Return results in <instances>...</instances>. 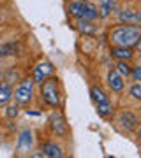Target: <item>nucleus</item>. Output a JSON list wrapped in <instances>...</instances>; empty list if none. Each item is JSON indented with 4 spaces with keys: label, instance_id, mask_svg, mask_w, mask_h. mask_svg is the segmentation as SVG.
<instances>
[{
    "label": "nucleus",
    "instance_id": "7",
    "mask_svg": "<svg viewBox=\"0 0 141 158\" xmlns=\"http://www.w3.org/2000/svg\"><path fill=\"white\" fill-rule=\"evenodd\" d=\"M115 19L117 23H132V25H139L141 27V6H127L118 7V11L115 12Z\"/></svg>",
    "mask_w": 141,
    "mask_h": 158
},
{
    "label": "nucleus",
    "instance_id": "2",
    "mask_svg": "<svg viewBox=\"0 0 141 158\" xmlns=\"http://www.w3.org/2000/svg\"><path fill=\"white\" fill-rule=\"evenodd\" d=\"M39 98L46 107L62 109L64 107V90L62 83L55 74L39 85Z\"/></svg>",
    "mask_w": 141,
    "mask_h": 158
},
{
    "label": "nucleus",
    "instance_id": "33",
    "mask_svg": "<svg viewBox=\"0 0 141 158\" xmlns=\"http://www.w3.org/2000/svg\"><path fill=\"white\" fill-rule=\"evenodd\" d=\"M78 2H88V0H78Z\"/></svg>",
    "mask_w": 141,
    "mask_h": 158
},
{
    "label": "nucleus",
    "instance_id": "34",
    "mask_svg": "<svg viewBox=\"0 0 141 158\" xmlns=\"http://www.w3.org/2000/svg\"><path fill=\"white\" fill-rule=\"evenodd\" d=\"M139 114H141V102H139Z\"/></svg>",
    "mask_w": 141,
    "mask_h": 158
},
{
    "label": "nucleus",
    "instance_id": "16",
    "mask_svg": "<svg viewBox=\"0 0 141 158\" xmlns=\"http://www.w3.org/2000/svg\"><path fill=\"white\" fill-rule=\"evenodd\" d=\"M88 93H90V100L94 102V106H97V104H102V102L109 100V95H108V91L102 88L101 85H92L90 90H88Z\"/></svg>",
    "mask_w": 141,
    "mask_h": 158
},
{
    "label": "nucleus",
    "instance_id": "11",
    "mask_svg": "<svg viewBox=\"0 0 141 158\" xmlns=\"http://www.w3.org/2000/svg\"><path fill=\"white\" fill-rule=\"evenodd\" d=\"M73 30H76L83 37H95L99 34V27L94 21H85V19H73Z\"/></svg>",
    "mask_w": 141,
    "mask_h": 158
},
{
    "label": "nucleus",
    "instance_id": "26",
    "mask_svg": "<svg viewBox=\"0 0 141 158\" xmlns=\"http://www.w3.org/2000/svg\"><path fill=\"white\" fill-rule=\"evenodd\" d=\"M134 135H136V141H138V142L141 144V123L138 125V128L134 130Z\"/></svg>",
    "mask_w": 141,
    "mask_h": 158
},
{
    "label": "nucleus",
    "instance_id": "29",
    "mask_svg": "<svg viewBox=\"0 0 141 158\" xmlns=\"http://www.w3.org/2000/svg\"><path fill=\"white\" fill-rule=\"evenodd\" d=\"M2 21H4V12L0 11V25H2Z\"/></svg>",
    "mask_w": 141,
    "mask_h": 158
},
{
    "label": "nucleus",
    "instance_id": "15",
    "mask_svg": "<svg viewBox=\"0 0 141 158\" xmlns=\"http://www.w3.org/2000/svg\"><path fill=\"white\" fill-rule=\"evenodd\" d=\"M21 51V44L18 40H9V42H2L0 44V58H11L18 56Z\"/></svg>",
    "mask_w": 141,
    "mask_h": 158
},
{
    "label": "nucleus",
    "instance_id": "28",
    "mask_svg": "<svg viewBox=\"0 0 141 158\" xmlns=\"http://www.w3.org/2000/svg\"><path fill=\"white\" fill-rule=\"evenodd\" d=\"M2 79H4V69L0 67V81H2Z\"/></svg>",
    "mask_w": 141,
    "mask_h": 158
},
{
    "label": "nucleus",
    "instance_id": "3",
    "mask_svg": "<svg viewBox=\"0 0 141 158\" xmlns=\"http://www.w3.org/2000/svg\"><path fill=\"white\" fill-rule=\"evenodd\" d=\"M46 127H48L51 135L58 137V139H67L69 134H71L67 118H65V114L62 113V109H53V111L48 114Z\"/></svg>",
    "mask_w": 141,
    "mask_h": 158
},
{
    "label": "nucleus",
    "instance_id": "19",
    "mask_svg": "<svg viewBox=\"0 0 141 158\" xmlns=\"http://www.w3.org/2000/svg\"><path fill=\"white\" fill-rule=\"evenodd\" d=\"M23 79V74L20 72V69L18 67H7L6 70H4V83H9V85H18L20 81Z\"/></svg>",
    "mask_w": 141,
    "mask_h": 158
},
{
    "label": "nucleus",
    "instance_id": "22",
    "mask_svg": "<svg viewBox=\"0 0 141 158\" xmlns=\"http://www.w3.org/2000/svg\"><path fill=\"white\" fill-rule=\"evenodd\" d=\"M115 69L120 76H124L125 79L130 77V70H132V62H127V60H118L115 62Z\"/></svg>",
    "mask_w": 141,
    "mask_h": 158
},
{
    "label": "nucleus",
    "instance_id": "8",
    "mask_svg": "<svg viewBox=\"0 0 141 158\" xmlns=\"http://www.w3.org/2000/svg\"><path fill=\"white\" fill-rule=\"evenodd\" d=\"M53 74H55V65H53L50 60L42 58V60H39V62L32 67V74H30V77L34 79V83L39 86L42 81H46L48 77H51Z\"/></svg>",
    "mask_w": 141,
    "mask_h": 158
},
{
    "label": "nucleus",
    "instance_id": "10",
    "mask_svg": "<svg viewBox=\"0 0 141 158\" xmlns=\"http://www.w3.org/2000/svg\"><path fill=\"white\" fill-rule=\"evenodd\" d=\"M39 151L42 153L44 158H62L65 153H64V146L58 144L53 139H48V141H42L39 144Z\"/></svg>",
    "mask_w": 141,
    "mask_h": 158
},
{
    "label": "nucleus",
    "instance_id": "27",
    "mask_svg": "<svg viewBox=\"0 0 141 158\" xmlns=\"http://www.w3.org/2000/svg\"><path fill=\"white\" fill-rule=\"evenodd\" d=\"M25 114L27 116H41V111H32V109H25Z\"/></svg>",
    "mask_w": 141,
    "mask_h": 158
},
{
    "label": "nucleus",
    "instance_id": "30",
    "mask_svg": "<svg viewBox=\"0 0 141 158\" xmlns=\"http://www.w3.org/2000/svg\"><path fill=\"white\" fill-rule=\"evenodd\" d=\"M122 2H129V4H132V2H136V0H122Z\"/></svg>",
    "mask_w": 141,
    "mask_h": 158
},
{
    "label": "nucleus",
    "instance_id": "35",
    "mask_svg": "<svg viewBox=\"0 0 141 158\" xmlns=\"http://www.w3.org/2000/svg\"><path fill=\"white\" fill-rule=\"evenodd\" d=\"M2 83H4V81H0V86H2Z\"/></svg>",
    "mask_w": 141,
    "mask_h": 158
},
{
    "label": "nucleus",
    "instance_id": "12",
    "mask_svg": "<svg viewBox=\"0 0 141 158\" xmlns=\"http://www.w3.org/2000/svg\"><path fill=\"white\" fill-rule=\"evenodd\" d=\"M118 0H99L97 2V9H99V19L106 21L118 11Z\"/></svg>",
    "mask_w": 141,
    "mask_h": 158
},
{
    "label": "nucleus",
    "instance_id": "24",
    "mask_svg": "<svg viewBox=\"0 0 141 158\" xmlns=\"http://www.w3.org/2000/svg\"><path fill=\"white\" fill-rule=\"evenodd\" d=\"M129 79L132 83H141V63H132V70H130Z\"/></svg>",
    "mask_w": 141,
    "mask_h": 158
},
{
    "label": "nucleus",
    "instance_id": "1",
    "mask_svg": "<svg viewBox=\"0 0 141 158\" xmlns=\"http://www.w3.org/2000/svg\"><path fill=\"white\" fill-rule=\"evenodd\" d=\"M141 37V27L132 23H117L108 30V42L109 46H125L134 48V44Z\"/></svg>",
    "mask_w": 141,
    "mask_h": 158
},
{
    "label": "nucleus",
    "instance_id": "4",
    "mask_svg": "<svg viewBox=\"0 0 141 158\" xmlns=\"http://www.w3.org/2000/svg\"><path fill=\"white\" fill-rule=\"evenodd\" d=\"M35 83L32 77H23L18 85H14L12 100L18 102L21 107H28L35 100Z\"/></svg>",
    "mask_w": 141,
    "mask_h": 158
},
{
    "label": "nucleus",
    "instance_id": "25",
    "mask_svg": "<svg viewBox=\"0 0 141 158\" xmlns=\"http://www.w3.org/2000/svg\"><path fill=\"white\" fill-rule=\"evenodd\" d=\"M134 53H136V56H141V37H139V40L134 44Z\"/></svg>",
    "mask_w": 141,
    "mask_h": 158
},
{
    "label": "nucleus",
    "instance_id": "18",
    "mask_svg": "<svg viewBox=\"0 0 141 158\" xmlns=\"http://www.w3.org/2000/svg\"><path fill=\"white\" fill-rule=\"evenodd\" d=\"M85 2H78V0H67L65 4V11H67V16L71 19H79L81 16V11H83Z\"/></svg>",
    "mask_w": 141,
    "mask_h": 158
},
{
    "label": "nucleus",
    "instance_id": "9",
    "mask_svg": "<svg viewBox=\"0 0 141 158\" xmlns=\"http://www.w3.org/2000/svg\"><path fill=\"white\" fill-rule=\"evenodd\" d=\"M106 86L109 93L113 95H122L127 88V83H125V77L124 76H120L117 72V69H109L106 74Z\"/></svg>",
    "mask_w": 141,
    "mask_h": 158
},
{
    "label": "nucleus",
    "instance_id": "20",
    "mask_svg": "<svg viewBox=\"0 0 141 158\" xmlns=\"http://www.w3.org/2000/svg\"><path fill=\"white\" fill-rule=\"evenodd\" d=\"M4 116H6V119H9V121H12V119H16L18 116H20V113H21V106L18 104V102H7L6 106H4Z\"/></svg>",
    "mask_w": 141,
    "mask_h": 158
},
{
    "label": "nucleus",
    "instance_id": "14",
    "mask_svg": "<svg viewBox=\"0 0 141 158\" xmlns=\"http://www.w3.org/2000/svg\"><path fill=\"white\" fill-rule=\"evenodd\" d=\"M79 19H85V21H94V23L99 21V9H97V4H95V2H92V0L85 2Z\"/></svg>",
    "mask_w": 141,
    "mask_h": 158
},
{
    "label": "nucleus",
    "instance_id": "36",
    "mask_svg": "<svg viewBox=\"0 0 141 158\" xmlns=\"http://www.w3.org/2000/svg\"><path fill=\"white\" fill-rule=\"evenodd\" d=\"M0 44H2V40H0Z\"/></svg>",
    "mask_w": 141,
    "mask_h": 158
},
{
    "label": "nucleus",
    "instance_id": "23",
    "mask_svg": "<svg viewBox=\"0 0 141 158\" xmlns=\"http://www.w3.org/2000/svg\"><path fill=\"white\" fill-rule=\"evenodd\" d=\"M127 93H129V98L139 104L141 102V83H132V85L127 88Z\"/></svg>",
    "mask_w": 141,
    "mask_h": 158
},
{
    "label": "nucleus",
    "instance_id": "17",
    "mask_svg": "<svg viewBox=\"0 0 141 158\" xmlns=\"http://www.w3.org/2000/svg\"><path fill=\"white\" fill-rule=\"evenodd\" d=\"M95 113L101 116L102 119H111L115 118V104H113L111 100H106V102H102V104H97L95 106Z\"/></svg>",
    "mask_w": 141,
    "mask_h": 158
},
{
    "label": "nucleus",
    "instance_id": "31",
    "mask_svg": "<svg viewBox=\"0 0 141 158\" xmlns=\"http://www.w3.org/2000/svg\"><path fill=\"white\" fill-rule=\"evenodd\" d=\"M2 65H4V58H0V67H2Z\"/></svg>",
    "mask_w": 141,
    "mask_h": 158
},
{
    "label": "nucleus",
    "instance_id": "13",
    "mask_svg": "<svg viewBox=\"0 0 141 158\" xmlns=\"http://www.w3.org/2000/svg\"><path fill=\"white\" fill-rule=\"evenodd\" d=\"M109 56L118 62V60H127V62H132L136 58L134 48H125V46H109Z\"/></svg>",
    "mask_w": 141,
    "mask_h": 158
},
{
    "label": "nucleus",
    "instance_id": "32",
    "mask_svg": "<svg viewBox=\"0 0 141 158\" xmlns=\"http://www.w3.org/2000/svg\"><path fill=\"white\" fill-rule=\"evenodd\" d=\"M134 4H138V6H141V0H136Z\"/></svg>",
    "mask_w": 141,
    "mask_h": 158
},
{
    "label": "nucleus",
    "instance_id": "21",
    "mask_svg": "<svg viewBox=\"0 0 141 158\" xmlns=\"http://www.w3.org/2000/svg\"><path fill=\"white\" fill-rule=\"evenodd\" d=\"M12 91H14V86L9 85V83H2L0 86V107L6 106L7 102L12 100Z\"/></svg>",
    "mask_w": 141,
    "mask_h": 158
},
{
    "label": "nucleus",
    "instance_id": "5",
    "mask_svg": "<svg viewBox=\"0 0 141 158\" xmlns=\"http://www.w3.org/2000/svg\"><path fill=\"white\" fill-rule=\"evenodd\" d=\"M115 123L125 134H134V130L141 123V116L132 109H122L118 113H115Z\"/></svg>",
    "mask_w": 141,
    "mask_h": 158
},
{
    "label": "nucleus",
    "instance_id": "6",
    "mask_svg": "<svg viewBox=\"0 0 141 158\" xmlns=\"http://www.w3.org/2000/svg\"><path fill=\"white\" fill-rule=\"evenodd\" d=\"M35 146V137L32 128H21L16 135V148H14V155L16 156H28V153L34 149Z\"/></svg>",
    "mask_w": 141,
    "mask_h": 158
}]
</instances>
